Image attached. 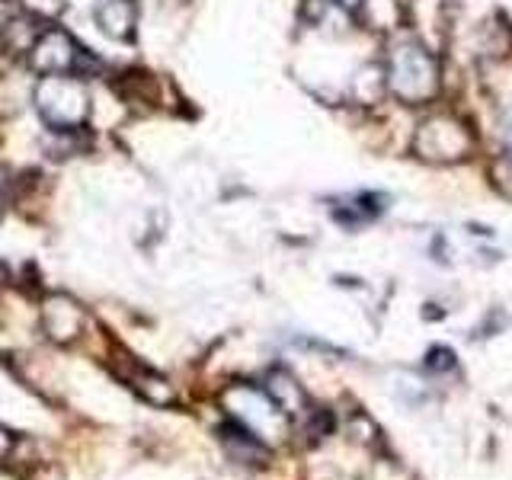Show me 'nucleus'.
Wrapping results in <instances>:
<instances>
[{
    "label": "nucleus",
    "mask_w": 512,
    "mask_h": 480,
    "mask_svg": "<svg viewBox=\"0 0 512 480\" xmlns=\"http://www.w3.org/2000/svg\"><path fill=\"white\" fill-rule=\"evenodd\" d=\"M384 84L410 106H423L439 93V61L420 42H400L384 64Z\"/></svg>",
    "instance_id": "f257e3e1"
},
{
    "label": "nucleus",
    "mask_w": 512,
    "mask_h": 480,
    "mask_svg": "<svg viewBox=\"0 0 512 480\" xmlns=\"http://www.w3.org/2000/svg\"><path fill=\"white\" fill-rule=\"evenodd\" d=\"M36 109L52 132H71L90 116V93L77 74H45L36 87Z\"/></svg>",
    "instance_id": "f03ea898"
},
{
    "label": "nucleus",
    "mask_w": 512,
    "mask_h": 480,
    "mask_svg": "<svg viewBox=\"0 0 512 480\" xmlns=\"http://www.w3.org/2000/svg\"><path fill=\"white\" fill-rule=\"evenodd\" d=\"M413 151L432 164H455L474 151V132L458 116H432L420 125L413 138Z\"/></svg>",
    "instance_id": "7ed1b4c3"
},
{
    "label": "nucleus",
    "mask_w": 512,
    "mask_h": 480,
    "mask_svg": "<svg viewBox=\"0 0 512 480\" xmlns=\"http://www.w3.org/2000/svg\"><path fill=\"white\" fill-rule=\"evenodd\" d=\"M29 61L42 77L45 74H74L77 64L84 61V48H80L68 32L61 29H45L42 36L32 42Z\"/></svg>",
    "instance_id": "20e7f679"
},
{
    "label": "nucleus",
    "mask_w": 512,
    "mask_h": 480,
    "mask_svg": "<svg viewBox=\"0 0 512 480\" xmlns=\"http://www.w3.org/2000/svg\"><path fill=\"white\" fill-rule=\"evenodd\" d=\"M96 26H100L109 39H132L135 23H138V7L135 0H96L93 7Z\"/></svg>",
    "instance_id": "39448f33"
},
{
    "label": "nucleus",
    "mask_w": 512,
    "mask_h": 480,
    "mask_svg": "<svg viewBox=\"0 0 512 480\" xmlns=\"http://www.w3.org/2000/svg\"><path fill=\"white\" fill-rule=\"evenodd\" d=\"M378 202L381 199L372 196V192H362V196H349L340 205H333V215H336V221H343V224H349V228H356V224L372 221L381 212Z\"/></svg>",
    "instance_id": "423d86ee"
},
{
    "label": "nucleus",
    "mask_w": 512,
    "mask_h": 480,
    "mask_svg": "<svg viewBox=\"0 0 512 480\" xmlns=\"http://www.w3.org/2000/svg\"><path fill=\"white\" fill-rule=\"evenodd\" d=\"M269 400L276 404V410L282 413H301L304 407V394L298 384L288 378L285 372H276L269 378Z\"/></svg>",
    "instance_id": "0eeeda50"
},
{
    "label": "nucleus",
    "mask_w": 512,
    "mask_h": 480,
    "mask_svg": "<svg viewBox=\"0 0 512 480\" xmlns=\"http://www.w3.org/2000/svg\"><path fill=\"white\" fill-rule=\"evenodd\" d=\"M490 180L493 186L506 192V196H512V148L503 154V157H496L493 160V167H490Z\"/></svg>",
    "instance_id": "6e6552de"
},
{
    "label": "nucleus",
    "mask_w": 512,
    "mask_h": 480,
    "mask_svg": "<svg viewBox=\"0 0 512 480\" xmlns=\"http://www.w3.org/2000/svg\"><path fill=\"white\" fill-rule=\"evenodd\" d=\"M23 7L32 16H39V20H52V16L64 10V0H23Z\"/></svg>",
    "instance_id": "1a4fd4ad"
},
{
    "label": "nucleus",
    "mask_w": 512,
    "mask_h": 480,
    "mask_svg": "<svg viewBox=\"0 0 512 480\" xmlns=\"http://www.w3.org/2000/svg\"><path fill=\"white\" fill-rule=\"evenodd\" d=\"M340 4H343L346 10H359V7L365 4V0H340Z\"/></svg>",
    "instance_id": "9d476101"
},
{
    "label": "nucleus",
    "mask_w": 512,
    "mask_h": 480,
    "mask_svg": "<svg viewBox=\"0 0 512 480\" xmlns=\"http://www.w3.org/2000/svg\"><path fill=\"white\" fill-rule=\"evenodd\" d=\"M0 276H4V272H0Z\"/></svg>",
    "instance_id": "9b49d317"
}]
</instances>
